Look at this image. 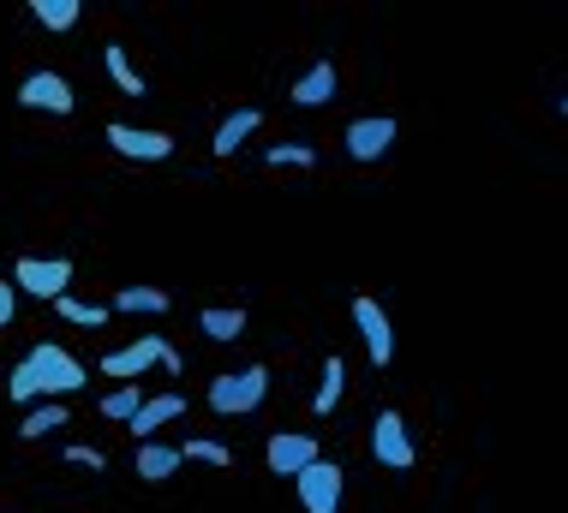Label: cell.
I'll return each mask as SVG.
<instances>
[{"mask_svg":"<svg viewBox=\"0 0 568 513\" xmlns=\"http://www.w3.org/2000/svg\"><path fill=\"white\" fill-rule=\"evenodd\" d=\"M84 388V365L72 359L60 340H37V347L24 352L19 365H12V377H7V400L12 407H37V400H67V394H79Z\"/></svg>","mask_w":568,"mask_h":513,"instance_id":"1","label":"cell"},{"mask_svg":"<svg viewBox=\"0 0 568 513\" xmlns=\"http://www.w3.org/2000/svg\"><path fill=\"white\" fill-rule=\"evenodd\" d=\"M150 370H168V377L186 370V359H180V347L168 335H138V340H126V347L102 352V377L109 382H144Z\"/></svg>","mask_w":568,"mask_h":513,"instance_id":"2","label":"cell"},{"mask_svg":"<svg viewBox=\"0 0 568 513\" xmlns=\"http://www.w3.org/2000/svg\"><path fill=\"white\" fill-rule=\"evenodd\" d=\"M204 400H210V412H222V418H252L270 400V365L222 370V377H210Z\"/></svg>","mask_w":568,"mask_h":513,"instance_id":"3","label":"cell"},{"mask_svg":"<svg viewBox=\"0 0 568 513\" xmlns=\"http://www.w3.org/2000/svg\"><path fill=\"white\" fill-rule=\"evenodd\" d=\"M395 137H402V120L395 114H359V120H347L342 150H347V162L372 167V162H383V155L395 150Z\"/></svg>","mask_w":568,"mask_h":513,"instance_id":"4","label":"cell"},{"mask_svg":"<svg viewBox=\"0 0 568 513\" xmlns=\"http://www.w3.org/2000/svg\"><path fill=\"white\" fill-rule=\"evenodd\" d=\"M12 287H19L24 299L54 305V299H67V293H72V263L67 257H19V263H12Z\"/></svg>","mask_w":568,"mask_h":513,"instance_id":"5","label":"cell"},{"mask_svg":"<svg viewBox=\"0 0 568 513\" xmlns=\"http://www.w3.org/2000/svg\"><path fill=\"white\" fill-rule=\"evenodd\" d=\"M19 107H30V114H54V120H67L72 107H79V90H72V78H67V72L42 66V72H24V78H19Z\"/></svg>","mask_w":568,"mask_h":513,"instance_id":"6","label":"cell"},{"mask_svg":"<svg viewBox=\"0 0 568 513\" xmlns=\"http://www.w3.org/2000/svg\"><path fill=\"white\" fill-rule=\"evenodd\" d=\"M353 329H359L365 359H372L377 370L395 365V322H389V310H383L377 293H353Z\"/></svg>","mask_w":568,"mask_h":513,"instance_id":"7","label":"cell"},{"mask_svg":"<svg viewBox=\"0 0 568 513\" xmlns=\"http://www.w3.org/2000/svg\"><path fill=\"white\" fill-rule=\"evenodd\" d=\"M294 490H300V507H305V513H342L347 472H342L335 460H312V465L294 478Z\"/></svg>","mask_w":568,"mask_h":513,"instance_id":"8","label":"cell"},{"mask_svg":"<svg viewBox=\"0 0 568 513\" xmlns=\"http://www.w3.org/2000/svg\"><path fill=\"white\" fill-rule=\"evenodd\" d=\"M372 454H377V465H389V472H413V465H419V448L407 437V418L395 407H383L372 418Z\"/></svg>","mask_w":568,"mask_h":513,"instance_id":"9","label":"cell"},{"mask_svg":"<svg viewBox=\"0 0 568 513\" xmlns=\"http://www.w3.org/2000/svg\"><path fill=\"white\" fill-rule=\"evenodd\" d=\"M109 150L114 155H126V162H168V155H174V132H156V126H126V120H114L109 132Z\"/></svg>","mask_w":568,"mask_h":513,"instance_id":"10","label":"cell"},{"mask_svg":"<svg viewBox=\"0 0 568 513\" xmlns=\"http://www.w3.org/2000/svg\"><path fill=\"white\" fill-rule=\"evenodd\" d=\"M312 460H324V448H317V437H305V430H275L264 442V465L275 478H287V484H294Z\"/></svg>","mask_w":568,"mask_h":513,"instance_id":"11","label":"cell"},{"mask_svg":"<svg viewBox=\"0 0 568 513\" xmlns=\"http://www.w3.org/2000/svg\"><path fill=\"white\" fill-rule=\"evenodd\" d=\"M335 90H342L335 60H312V66L287 84V102H294V107H324V102H335Z\"/></svg>","mask_w":568,"mask_h":513,"instance_id":"12","label":"cell"},{"mask_svg":"<svg viewBox=\"0 0 568 513\" xmlns=\"http://www.w3.org/2000/svg\"><path fill=\"white\" fill-rule=\"evenodd\" d=\"M264 126V114H257V107H234V114L222 120L216 126V137H210V155H216V162H227V155H240L245 144H252V132Z\"/></svg>","mask_w":568,"mask_h":513,"instance_id":"13","label":"cell"},{"mask_svg":"<svg viewBox=\"0 0 568 513\" xmlns=\"http://www.w3.org/2000/svg\"><path fill=\"white\" fill-rule=\"evenodd\" d=\"M197 329H204V340H216V347H234L252 329V317H245V305H204L197 310Z\"/></svg>","mask_w":568,"mask_h":513,"instance_id":"14","label":"cell"},{"mask_svg":"<svg viewBox=\"0 0 568 513\" xmlns=\"http://www.w3.org/2000/svg\"><path fill=\"white\" fill-rule=\"evenodd\" d=\"M180 412H186V394H150L126 430H132L138 442H156V430H162V424H174Z\"/></svg>","mask_w":568,"mask_h":513,"instance_id":"15","label":"cell"},{"mask_svg":"<svg viewBox=\"0 0 568 513\" xmlns=\"http://www.w3.org/2000/svg\"><path fill=\"white\" fill-rule=\"evenodd\" d=\"M180 465H186V460H180V448H168V442H138V454H132L138 484H168Z\"/></svg>","mask_w":568,"mask_h":513,"instance_id":"16","label":"cell"},{"mask_svg":"<svg viewBox=\"0 0 568 513\" xmlns=\"http://www.w3.org/2000/svg\"><path fill=\"white\" fill-rule=\"evenodd\" d=\"M67 424H72L67 400H37V407L19 418V442H42V437H54V430H67Z\"/></svg>","mask_w":568,"mask_h":513,"instance_id":"17","label":"cell"},{"mask_svg":"<svg viewBox=\"0 0 568 513\" xmlns=\"http://www.w3.org/2000/svg\"><path fill=\"white\" fill-rule=\"evenodd\" d=\"M109 310H114V317H168L174 299H168L162 287H120L109 299Z\"/></svg>","mask_w":568,"mask_h":513,"instance_id":"18","label":"cell"},{"mask_svg":"<svg viewBox=\"0 0 568 513\" xmlns=\"http://www.w3.org/2000/svg\"><path fill=\"white\" fill-rule=\"evenodd\" d=\"M342 400H347V359H342V352H329V359H324V382H317V394H312V412L329 418Z\"/></svg>","mask_w":568,"mask_h":513,"instance_id":"19","label":"cell"},{"mask_svg":"<svg viewBox=\"0 0 568 513\" xmlns=\"http://www.w3.org/2000/svg\"><path fill=\"white\" fill-rule=\"evenodd\" d=\"M30 19L42 30H54V37H67V30H79V19H84V0H30Z\"/></svg>","mask_w":568,"mask_h":513,"instance_id":"20","label":"cell"},{"mask_svg":"<svg viewBox=\"0 0 568 513\" xmlns=\"http://www.w3.org/2000/svg\"><path fill=\"white\" fill-rule=\"evenodd\" d=\"M102 66H109V78H114L120 96H144V72L132 66V54L120 49V42H109V49H102Z\"/></svg>","mask_w":568,"mask_h":513,"instance_id":"21","label":"cell"},{"mask_svg":"<svg viewBox=\"0 0 568 513\" xmlns=\"http://www.w3.org/2000/svg\"><path fill=\"white\" fill-rule=\"evenodd\" d=\"M138 407H144V388H138V382H120V388H109V394H102L97 412L109 418V424H132Z\"/></svg>","mask_w":568,"mask_h":513,"instance_id":"22","label":"cell"},{"mask_svg":"<svg viewBox=\"0 0 568 513\" xmlns=\"http://www.w3.org/2000/svg\"><path fill=\"white\" fill-rule=\"evenodd\" d=\"M54 317L72 322V329H109L114 310L109 305H84V299H72V293H67V299H54Z\"/></svg>","mask_w":568,"mask_h":513,"instance_id":"23","label":"cell"},{"mask_svg":"<svg viewBox=\"0 0 568 513\" xmlns=\"http://www.w3.org/2000/svg\"><path fill=\"white\" fill-rule=\"evenodd\" d=\"M180 460H192V465H216V472H227V465H234V448L216 442V437H186V442H180Z\"/></svg>","mask_w":568,"mask_h":513,"instance_id":"24","label":"cell"},{"mask_svg":"<svg viewBox=\"0 0 568 513\" xmlns=\"http://www.w3.org/2000/svg\"><path fill=\"white\" fill-rule=\"evenodd\" d=\"M264 167H294V174H312V167H317V150L305 144V137H287V144L264 150Z\"/></svg>","mask_w":568,"mask_h":513,"instance_id":"25","label":"cell"},{"mask_svg":"<svg viewBox=\"0 0 568 513\" xmlns=\"http://www.w3.org/2000/svg\"><path fill=\"white\" fill-rule=\"evenodd\" d=\"M67 465H84V472H109V454H102V448L72 442V448H67Z\"/></svg>","mask_w":568,"mask_h":513,"instance_id":"26","label":"cell"},{"mask_svg":"<svg viewBox=\"0 0 568 513\" xmlns=\"http://www.w3.org/2000/svg\"><path fill=\"white\" fill-rule=\"evenodd\" d=\"M12 317H19V287L0 281V329H12Z\"/></svg>","mask_w":568,"mask_h":513,"instance_id":"27","label":"cell"},{"mask_svg":"<svg viewBox=\"0 0 568 513\" xmlns=\"http://www.w3.org/2000/svg\"><path fill=\"white\" fill-rule=\"evenodd\" d=\"M557 107H562V114H568V96H562V102H557Z\"/></svg>","mask_w":568,"mask_h":513,"instance_id":"28","label":"cell"}]
</instances>
